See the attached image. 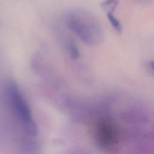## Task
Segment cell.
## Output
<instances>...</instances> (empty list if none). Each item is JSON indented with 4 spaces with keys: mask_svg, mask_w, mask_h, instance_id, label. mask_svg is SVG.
Masks as SVG:
<instances>
[{
    "mask_svg": "<svg viewBox=\"0 0 154 154\" xmlns=\"http://www.w3.org/2000/svg\"><path fill=\"white\" fill-rule=\"evenodd\" d=\"M150 66L151 69L154 71V61H151V62L150 63Z\"/></svg>",
    "mask_w": 154,
    "mask_h": 154,
    "instance_id": "5",
    "label": "cell"
},
{
    "mask_svg": "<svg viewBox=\"0 0 154 154\" xmlns=\"http://www.w3.org/2000/svg\"><path fill=\"white\" fill-rule=\"evenodd\" d=\"M106 16L109 23L111 24L114 29L117 32H121L122 31V26L120 21L111 13H107Z\"/></svg>",
    "mask_w": 154,
    "mask_h": 154,
    "instance_id": "4",
    "label": "cell"
},
{
    "mask_svg": "<svg viewBox=\"0 0 154 154\" xmlns=\"http://www.w3.org/2000/svg\"><path fill=\"white\" fill-rule=\"evenodd\" d=\"M119 2V0H105L102 3L101 6L107 13H112L118 5Z\"/></svg>",
    "mask_w": 154,
    "mask_h": 154,
    "instance_id": "3",
    "label": "cell"
},
{
    "mask_svg": "<svg viewBox=\"0 0 154 154\" xmlns=\"http://www.w3.org/2000/svg\"><path fill=\"white\" fill-rule=\"evenodd\" d=\"M66 23L70 29L88 45H96L103 39L102 27L96 18L83 10L70 12L66 16Z\"/></svg>",
    "mask_w": 154,
    "mask_h": 154,
    "instance_id": "1",
    "label": "cell"
},
{
    "mask_svg": "<svg viewBox=\"0 0 154 154\" xmlns=\"http://www.w3.org/2000/svg\"><path fill=\"white\" fill-rule=\"evenodd\" d=\"M95 136L99 144L103 149L113 148L117 143L118 132L115 124L108 119H101L95 126Z\"/></svg>",
    "mask_w": 154,
    "mask_h": 154,
    "instance_id": "2",
    "label": "cell"
}]
</instances>
